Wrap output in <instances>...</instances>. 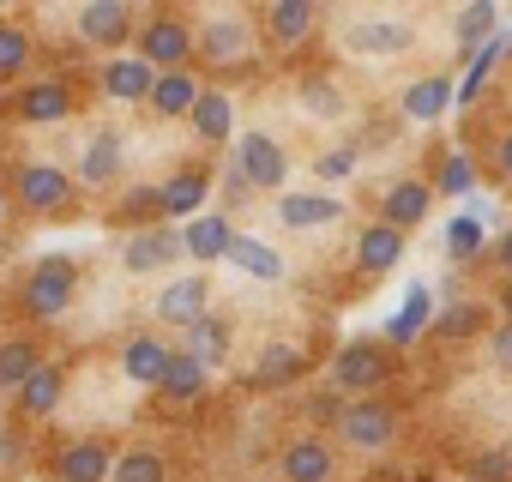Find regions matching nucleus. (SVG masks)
<instances>
[{
  "mask_svg": "<svg viewBox=\"0 0 512 482\" xmlns=\"http://www.w3.org/2000/svg\"><path fill=\"white\" fill-rule=\"evenodd\" d=\"M37 368L43 362H37V344L31 338H7V344H0V386H25Z\"/></svg>",
  "mask_w": 512,
  "mask_h": 482,
  "instance_id": "c756f323",
  "label": "nucleus"
},
{
  "mask_svg": "<svg viewBox=\"0 0 512 482\" xmlns=\"http://www.w3.org/2000/svg\"><path fill=\"white\" fill-rule=\"evenodd\" d=\"M67 193H73L67 169H55V163H25L19 169V199L31 211H55V205H67Z\"/></svg>",
  "mask_w": 512,
  "mask_h": 482,
  "instance_id": "6e6552de",
  "label": "nucleus"
},
{
  "mask_svg": "<svg viewBox=\"0 0 512 482\" xmlns=\"http://www.w3.org/2000/svg\"><path fill=\"white\" fill-rule=\"evenodd\" d=\"M193 103H199L193 73H157V85H151V109L157 115H193Z\"/></svg>",
  "mask_w": 512,
  "mask_h": 482,
  "instance_id": "b1692460",
  "label": "nucleus"
},
{
  "mask_svg": "<svg viewBox=\"0 0 512 482\" xmlns=\"http://www.w3.org/2000/svg\"><path fill=\"white\" fill-rule=\"evenodd\" d=\"M193 55V25H181L175 13H157L145 31H139V61L151 73H181V61Z\"/></svg>",
  "mask_w": 512,
  "mask_h": 482,
  "instance_id": "f03ea898",
  "label": "nucleus"
},
{
  "mask_svg": "<svg viewBox=\"0 0 512 482\" xmlns=\"http://www.w3.org/2000/svg\"><path fill=\"white\" fill-rule=\"evenodd\" d=\"M338 434H344L356 452H380V446H392V434H398V410H392L386 398H356V404L338 410Z\"/></svg>",
  "mask_w": 512,
  "mask_h": 482,
  "instance_id": "f257e3e1",
  "label": "nucleus"
},
{
  "mask_svg": "<svg viewBox=\"0 0 512 482\" xmlns=\"http://www.w3.org/2000/svg\"><path fill=\"white\" fill-rule=\"evenodd\" d=\"M151 85H157V73H151L139 55H127V61H109V67H103V91H109L115 103H151Z\"/></svg>",
  "mask_w": 512,
  "mask_h": 482,
  "instance_id": "4468645a",
  "label": "nucleus"
},
{
  "mask_svg": "<svg viewBox=\"0 0 512 482\" xmlns=\"http://www.w3.org/2000/svg\"><path fill=\"white\" fill-rule=\"evenodd\" d=\"M169 344L163 338H151V332H139L127 350H121V368H127V380H139V386H163V374H169Z\"/></svg>",
  "mask_w": 512,
  "mask_h": 482,
  "instance_id": "f8f14e48",
  "label": "nucleus"
},
{
  "mask_svg": "<svg viewBox=\"0 0 512 482\" xmlns=\"http://www.w3.org/2000/svg\"><path fill=\"white\" fill-rule=\"evenodd\" d=\"M229 241H235L229 217H211V211H199V217L187 223V235H181V254H193V260H217V254H229Z\"/></svg>",
  "mask_w": 512,
  "mask_h": 482,
  "instance_id": "f3484780",
  "label": "nucleus"
},
{
  "mask_svg": "<svg viewBox=\"0 0 512 482\" xmlns=\"http://www.w3.org/2000/svg\"><path fill=\"white\" fill-rule=\"evenodd\" d=\"M470 482H512V458L506 452H476L470 458Z\"/></svg>",
  "mask_w": 512,
  "mask_h": 482,
  "instance_id": "58836bf2",
  "label": "nucleus"
},
{
  "mask_svg": "<svg viewBox=\"0 0 512 482\" xmlns=\"http://www.w3.org/2000/svg\"><path fill=\"white\" fill-rule=\"evenodd\" d=\"M350 169H356V151H350V145H338V151L320 157V175H326V181H338V175H350Z\"/></svg>",
  "mask_w": 512,
  "mask_h": 482,
  "instance_id": "79ce46f5",
  "label": "nucleus"
},
{
  "mask_svg": "<svg viewBox=\"0 0 512 482\" xmlns=\"http://www.w3.org/2000/svg\"><path fill=\"white\" fill-rule=\"evenodd\" d=\"M229 260H235L247 278H260V284H278V278H284V260L266 248V241H253V235H235V241H229Z\"/></svg>",
  "mask_w": 512,
  "mask_h": 482,
  "instance_id": "5701e85b",
  "label": "nucleus"
},
{
  "mask_svg": "<svg viewBox=\"0 0 512 482\" xmlns=\"http://www.w3.org/2000/svg\"><path fill=\"white\" fill-rule=\"evenodd\" d=\"M302 368H308L302 350H290V344H266L260 368H253V386H284V380H296Z\"/></svg>",
  "mask_w": 512,
  "mask_h": 482,
  "instance_id": "c85d7f7f",
  "label": "nucleus"
},
{
  "mask_svg": "<svg viewBox=\"0 0 512 482\" xmlns=\"http://www.w3.org/2000/svg\"><path fill=\"white\" fill-rule=\"evenodd\" d=\"M344 43L356 55H404L410 49V25L404 19H362V25L344 31Z\"/></svg>",
  "mask_w": 512,
  "mask_h": 482,
  "instance_id": "9b49d317",
  "label": "nucleus"
},
{
  "mask_svg": "<svg viewBox=\"0 0 512 482\" xmlns=\"http://www.w3.org/2000/svg\"><path fill=\"white\" fill-rule=\"evenodd\" d=\"M67 302H73V266H67V260L37 266V272H31V284H25V308H31L37 320H61V314H67Z\"/></svg>",
  "mask_w": 512,
  "mask_h": 482,
  "instance_id": "423d86ee",
  "label": "nucleus"
},
{
  "mask_svg": "<svg viewBox=\"0 0 512 482\" xmlns=\"http://www.w3.org/2000/svg\"><path fill=\"white\" fill-rule=\"evenodd\" d=\"M0 458H7V464H19V458H25V446H19V434H0Z\"/></svg>",
  "mask_w": 512,
  "mask_h": 482,
  "instance_id": "c03bdc74",
  "label": "nucleus"
},
{
  "mask_svg": "<svg viewBox=\"0 0 512 482\" xmlns=\"http://www.w3.org/2000/svg\"><path fill=\"white\" fill-rule=\"evenodd\" d=\"M193 133L199 139H229V97L223 91H199V103H193Z\"/></svg>",
  "mask_w": 512,
  "mask_h": 482,
  "instance_id": "7c9ffc66",
  "label": "nucleus"
},
{
  "mask_svg": "<svg viewBox=\"0 0 512 482\" xmlns=\"http://www.w3.org/2000/svg\"><path fill=\"white\" fill-rule=\"evenodd\" d=\"M55 470H61V482H109L115 458H109L103 440H73V446L55 458Z\"/></svg>",
  "mask_w": 512,
  "mask_h": 482,
  "instance_id": "ddd939ff",
  "label": "nucleus"
},
{
  "mask_svg": "<svg viewBox=\"0 0 512 482\" xmlns=\"http://www.w3.org/2000/svg\"><path fill=\"white\" fill-rule=\"evenodd\" d=\"M500 175H512V133L500 139Z\"/></svg>",
  "mask_w": 512,
  "mask_h": 482,
  "instance_id": "49530a36",
  "label": "nucleus"
},
{
  "mask_svg": "<svg viewBox=\"0 0 512 482\" xmlns=\"http://www.w3.org/2000/svg\"><path fill=\"white\" fill-rule=\"evenodd\" d=\"M428 308H434V296H428L422 284H410V290H404V314L392 320V344H410V338L428 326Z\"/></svg>",
  "mask_w": 512,
  "mask_h": 482,
  "instance_id": "473e14b6",
  "label": "nucleus"
},
{
  "mask_svg": "<svg viewBox=\"0 0 512 482\" xmlns=\"http://www.w3.org/2000/svg\"><path fill=\"white\" fill-rule=\"evenodd\" d=\"M488 31H494V7H464V13H458V49H464V55H476V43H482Z\"/></svg>",
  "mask_w": 512,
  "mask_h": 482,
  "instance_id": "e433bc0d",
  "label": "nucleus"
},
{
  "mask_svg": "<svg viewBox=\"0 0 512 482\" xmlns=\"http://www.w3.org/2000/svg\"><path fill=\"white\" fill-rule=\"evenodd\" d=\"M79 31H85L97 49H121L127 31H133V7H127V0H97V7L79 13Z\"/></svg>",
  "mask_w": 512,
  "mask_h": 482,
  "instance_id": "1a4fd4ad",
  "label": "nucleus"
},
{
  "mask_svg": "<svg viewBox=\"0 0 512 482\" xmlns=\"http://www.w3.org/2000/svg\"><path fill=\"white\" fill-rule=\"evenodd\" d=\"M500 308H506V314H512V278H506V296H500Z\"/></svg>",
  "mask_w": 512,
  "mask_h": 482,
  "instance_id": "de8ad7c7",
  "label": "nucleus"
},
{
  "mask_svg": "<svg viewBox=\"0 0 512 482\" xmlns=\"http://www.w3.org/2000/svg\"><path fill=\"white\" fill-rule=\"evenodd\" d=\"M193 43H199V55H205L211 67H241V61L253 55V31H247V19H235V13L211 19Z\"/></svg>",
  "mask_w": 512,
  "mask_h": 482,
  "instance_id": "39448f33",
  "label": "nucleus"
},
{
  "mask_svg": "<svg viewBox=\"0 0 512 482\" xmlns=\"http://www.w3.org/2000/svg\"><path fill=\"white\" fill-rule=\"evenodd\" d=\"M494 356L512 368V326H500V332H494Z\"/></svg>",
  "mask_w": 512,
  "mask_h": 482,
  "instance_id": "37998d69",
  "label": "nucleus"
},
{
  "mask_svg": "<svg viewBox=\"0 0 512 482\" xmlns=\"http://www.w3.org/2000/svg\"><path fill=\"white\" fill-rule=\"evenodd\" d=\"M115 169H121V139L103 127V133H91V145H85V157H79V175L97 187V181H115Z\"/></svg>",
  "mask_w": 512,
  "mask_h": 482,
  "instance_id": "a878e982",
  "label": "nucleus"
},
{
  "mask_svg": "<svg viewBox=\"0 0 512 482\" xmlns=\"http://www.w3.org/2000/svg\"><path fill=\"white\" fill-rule=\"evenodd\" d=\"M266 37L278 49H296L314 37V0H272L266 7Z\"/></svg>",
  "mask_w": 512,
  "mask_h": 482,
  "instance_id": "9d476101",
  "label": "nucleus"
},
{
  "mask_svg": "<svg viewBox=\"0 0 512 482\" xmlns=\"http://www.w3.org/2000/svg\"><path fill=\"white\" fill-rule=\"evenodd\" d=\"M229 169H235L247 187H284V175H290L284 145H278L272 133H241V151H235Z\"/></svg>",
  "mask_w": 512,
  "mask_h": 482,
  "instance_id": "20e7f679",
  "label": "nucleus"
},
{
  "mask_svg": "<svg viewBox=\"0 0 512 482\" xmlns=\"http://www.w3.org/2000/svg\"><path fill=\"white\" fill-rule=\"evenodd\" d=\"M205 278H175L163 296H157V320L163 326H181V332H193L199 320H205Z\"/></svg>",
  "mask_w": 512,
  "mask_h": 482,
  "instance_id": "0eeeda50",
  "label": "nucleus"
},
{
  "mask_svg": "<svg viewBox=\"0 0 512 482\" xmlns=\"http://www.w3.org/2000/svg\"><path fill=\"white\" fill-rule=\"evenodd\" d=\"M199 205H205V175H199V169H181L175 181L157 187V211H163V217H187V223H193Z\"/></svg>",
  "mask_w": 512,
  "mask_h": 482,
  "instance_id": "6ab92c4d",
  "label": "nucleus"
},
{
  "mask_svg": "<svg viewBox=\"0 0 512 482\" xmlns=\"http://www.w3.org/2000/svg\"><path fill=\"white\" fill-rule=\"evenodd\" d=\"M278 464H284V482H326L332 476V446L308 434V440H290Z\"/></svg>",
  "mask_w": 512,
  "mask_h": 482,
  "instance_id": "dca6fc26",
  "label": "nucleus"
},
{
  "mask_svg": "<svg viewBox=\"0 0 512 482\" xmlns=\"http://www.w3.org/2000/svg\"><path fill=\"white\" fill-rule=\"evenodd\" d=\"M302 97H308V109H314V115H332V109H338V91H332L326 79H308V85H302Z\"/></svg>",
  "mask_w": 512,
  "mask_h": 482,
  "instance_id": "a19ab883",
  "label": "nucleus"
},
{
  "mask_svg": "<svg viewBox=\"0 0 512 482\" xmlns=\"http://www.w3.org/2000/svg\"><path fill=\"white\" fill-rule=\"evenodd\" d=\"M169 470H163V458L157 452H145V446H133V452H121L115 458V470H109V482H163Z\"/></svg>",
  "mask_w": 512,
  "mask_h": 482,
  "instance_id": "72a5a7b5",
  "label": "nucleus"
},
{
  "mask_svg": "<svg viewBox=\"0 0 512 482\" xmlns=\"http://www.w3.org/2000/svg\"><path fill=\"white\" fill-rule=\"evenodd\" d=\"M163 392L181 398V404L199 398V392H205V362H193L187 350H175V356H169V374H163Z\"/></svg>",
  "mask_w": 512,
  "mask_h": 482,
  "instance_id": "2f4dec72",
  "label": "nucleus"
},
{
  "mask_svg": "<svg viewBox=\"0 0 512 482\" xmlns=\"http://www.w3.org/2000/svg\"><path fill=\"white\" fill-rule=\"evenodd\" d=\"M61 386H67V374L49 362V368H37L31 380H25V392H19V404H25V416H49L55 404H61Z\"/></svg>",
  "mask_w": 512,
  "mask_h": 482,
  "instance_id": "cd10ccee",
  "label": "nucleus"
},
{
  "mask_svg": "<svg viewBox=\"0 0 512 482\" xmlns=\"http://www.w3.org/2000/svg\"><path fill=\"white\" fill-rule=\"evenodd\" d=\"M428 199H434V187H428V181H398V187L386 193V217H380V223H392V229L404 235L410 223H422V217H428Z\"/></svg>",
  "mask_w": 512,
  "mask_h": 482,
  "instance_id": "4be33fe9",
  "label": "nucleus"
},
{
  "mask_svg": "<svg viewBox=\"0 0 512 482\" xmlns=\"http://www.w3.org/2000/svg\"><path fill=\"white\" fill-rule=\"evenodd\" d=\"M398 260H404V235H398L392 223L362 229V241H356V266H362V272H392Z\"/></svg>",
  "mask_w": 512,
  "mask_h": 482,
  "instance_id": "a211bd4d",
  "label": "nucleus"
},
{
  "mask_svg": "<svg viewBox=\"0 0 512 482\" xmlns=\"http://www.w3.org/2000/svg\"><path fill=\"white\" fill-rule=\"evenodd\" d=\"M470 181H476L470 157H464V151H452V157L440 163V181H434V193H470Z\"/></svg>",
  "mask_w": 512,
  "mask_h": 482,
  "instance_id": "4c0bfd02",
  "label": "nucleus"
},
{
  "mask_svg": "<svg viewBox=\"0 0 512 482\" xmlns=\"http://www.w3.org/2000/svg\"><path fill=\"white\" fill-rule=\"evenodd\" d=\"M19 115L25 121H67L73 115V91L61 79H37L25 97H19Z\"/></svg>",
  "mask_w": 512,
  "mask_h": 482,
  "instance_id": "412c9836",
  "label": "nucleus"
},
{
  "mask_svg": "<svg viewBox=\"0 0 512 482\" xmlns=\"http://www.w3.org/2000/svg\"><path fill=\"white\" fill-rule=\"evenodd\" d=\"M452 109V85L446 79H416L410 91H404V115L410 121H440Z\"/></svg>",
  "mask_w": 512,
  "mask_h": 482,
  "instance_id": "393cba45",
  "label": "nucleus"
},
{
  "mask_svg": "<svg viewBox=\"0 0 512 482\" xmlns=\"http://www.w3.org/2000/svg\"><path fill=\"white\" fill-rule=\"evenodd\" d=\"M181 254V235L175 229H139L133 241H127V266L133 272H157V266H169Z\"/></svg>",
  "mask_w": 512,
  "mask_h": 482,
  "instance_id": "aec40b11",
  "label": "nucleus"
},
{
  "mask_svg": "<svg viewBox=\"0 0 512 482\" xmlns=\"http://www.w3.org/2000/svg\"><path fill=\"white\" fill-rule=\"evenodd\" d=\"M494 254H500V266H506V278H512V229L500 235V248H494Z\"/></svg>",
  "mask_w": 512,
  "mask_h": 482,
  "instance_id": "a18cd8bd",
  "label": "nucleus"
},
{
  "mask_svg": "<svg viewBox=\"0 0 512 482\" xmlns=\"http://www.w3.org/2000/svg\"><path fill=\"white\" fill-rule=\"evenodd\" d=\"M187 356H193V362H205V368H211V362H223V356H229V320L205 314V320L187 332Z\"/></svg>",
  "mask_w": 512,
  "mask_h": 482,
  "instance_id": "bb28decb",
  "label": "nucleus"
},
{
  "mask_svg": "<svg viewBox=\"0 0 512 482\" xmlns=\"http://www.w3.org/2000/svg\"><path fill=\"white\" fill-rule=\"evenodd\" d=\"M386 368H392L386 344L356 338V344H344V350H338V362H332V386H338V392H374V386L386 380Z\"/></svg>",
  "mask_w": 512,
  "mask_h": 482,
  "instance_id": "7ed1b4c3",
  "label": "nucleus"
},
{
  "mask_svg": "<svg viewBox=\"0 0 512 482\" xmlns=\"http://www.w3.org/2000/svg\"><path fill=\"white\" fill-rule=\"evenodd\" d=\"M25 61H31V37L19 25H0V79L25 73Z\"/></svg>",
  "mask_w": 512,
  "mask_h": 482,
  "instance_id": "f704fd0d",
  "label": "nucleus"
},
{
  "mask_svg": "<svg viewBox=\"0 0 512 482\" xmlns=\"http://www.w3.org/2000/svg\"><path fill=\"white\" fill-rule=\"evenodd\" d=\"M278 217H284V229H320V223L344 217V199H332V193H290V199H278Z\"/></svg>",
  "mask_w": 512,
  "mask_h": 482,
  "instance_id": "2eb2a0df",
  "label": "nucleus"
},
{
  "mask_svg": "<svg viewBox=\"0 0 512 482\" xmlns=\"http://www.w3.org/2000/svg\"><path fill=\"white\" fill-rule=\"evenodd\" d=\"M446 248H452V260H476L482 254V223L476 217H452L446 223Z\"/></svg>",
  "mask_w": 512,
  "mask_h": 482,
  "instance_id": "c9c22d12",
  "label": "nucleus"
},
{
  "mask_svg": "<svg viewBox=\"0 0 512 482\" xmlns=\"http://www.w3.org/2000/svg\"><path fill=\"white\" fill-rule=\"evenodd\" d=\"M476 326H482V314H476V308H446V314L434 320V332H440V338H470Z\"/></svg>",
  "mask_w": 512,
  "mask_h": 482,
  "instance_id": "ea45409f",
  "label": "nucleus"
}]
</instances>
